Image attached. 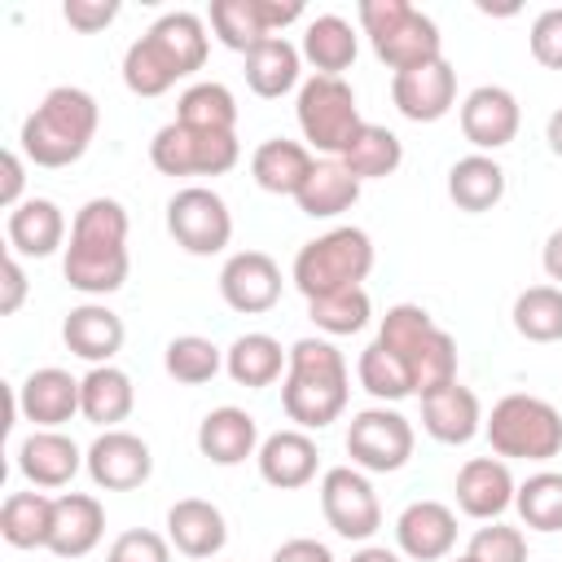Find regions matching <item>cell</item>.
Segmentation results:
<instances>
[{
  "mask_svg": "<svg viewBox=\"0 0 562 562\" xmlns=\"http://www.w3.org/2000/svg\"><path fill=\"white\" fill-rule=\"evenodd\" d=\"M351 395L347 360L329 338H299L281 378V408L299 430H325L342 417Z\"/></svg>",
  "mask_w": 562,
  "mask_h": 562,
  "instance_id": "1",
  "label": "cell"
},
{
  "mask_svg": "<svg viewBox=\"0 0 562 562\" xmlns=\"http://www.w3.org/2000/svg\"><path fill=\"white\" fill-rule=\"evenodd\" d=\"M97 123H101V110H97V97L83 92V88H53L22 123V154L35 162V167H70L88 154L92 136H97Z\"/></svg>",
  "mask_w": 562,
  "mask_h": 562,
  "instance_id": "2",
  "label": "cell"
},
{
  "mask_svg": "<svg viewBox=\"0 0 562 562\" xmlns=\"http://www.w3.org/2000/svg\"><path fill=\"white\" fill-rule=\"evenodd\" d=\"M356 18H360V31L369 35L378 61H386L395 75L443 57V35H439L435 18H426L408 0H360Z\"/></svg>",
  "mask_w": 562,
  "mask_h": 562,
  "instance_id": "3",
  "label": "cell"
},
{
  "mask_svg": "<svg viewBox=\"0 0 562 562\" xmlns=\"http://www.w3.org/2000/svg\"><path fill=\"white\" fill-rule=\"evenodd\" d=\"M369 272H373L369 233L342 224V228H329V233L299 246L290 281L299 285L303 299H321V294H334V290H356Z\"/></svg>",
  "mask_w": 562,
  "mask_h": 562,
  "instance_id": "4",
  "label": "cell"
},
{
  "mask_svg": "<svg viewBox=\"0 0 562 562\" xmlns=\"http://www.w3.org/2000/svg\"><path fill=\"white\" fill-rule=\"evenodd\" d=\"M483 430L501 461H553L562 452V413L527 391L496 400Z\"/></svg>",
  "mask_w": 562,
  "mask_h": 562,
  "instance_id": "5",
  "label": "cell"
},
{
  "mask_svg": "<svg viewBox=\"0 0 562 562\" xmlns=\"http://www.w3.org/2000/svg\"><path fill=\"white\" fill-rule=\"evenodd\" d=\"M294 114H299V127H303V140L329 158H342L347 145L356 140V132L364 127L360 119V105H356V92L347 79L338 75H312L299 83V101H294Z\"/></svg>",
  "mask_w": 562,
  "mask_h": 562,
  "instance_id": "6",
  "label": "cell"
},
{
  "mask_svg": "<svg viewBox=\"0 0 562 562\" xmlns=\"http://www.w3.org/2000/svg\"><path fill=\"white\" fill-rule=\"evenodd\" d=\"M241 158L237 132H193L184 123H162L149 140V162L162 176H224Z\"/></svg>",
  "mask_w": 562,
  "mask_h": 562,
  "instance_id": "7",
  "label": "cell"
},
{
  "mask_svg": "<svg viewBox=\"0 0 562 562\" xmlns=\"http://www.w3.org/2000/svg\"><path fill=\"white\" fill-rule=\"evenodd\" d=\"M413 422L386 404L378 408H360L351 422H347V457L356 470H369V474H395L408 465L413 457Z\"/></svg>",
  "mask_w": 562,
  "mask_h": 562,
  "instance_id": "8",
  "label": "cell"
},
{
  "mask_svg": "<svg viewBox=\"0 0 562 562\" xmlns=\"http://www.w3.org/2000/svg\"><path fill=\"white\" fill-rule=\"evenodd\" d=\"M167 233L189 255H220L233 241V211L206 184H184L167 202Z\"/></svg>",
  "mask_w": 562,
  "mask_h": 562,
  "instance_id": "9",
  "label": "cell"
},
{
  "mask_svg": "<svg viewBox=\"0 0 562 562\" xmlns=\"http://www.w3.org/2000/svg\"><path fill=\"white\" fill-rule=\"evenodd\" d=\"M321 514L342 540H369L382 527L378 492L356 465H334L321 474Z\"/></svg>",
  "mask_w": 562,
  "mask_h": 562,
  "instance_id": "10",
  "label": "cell"
},
{
  "mask_svg": "<svg viewBox=\"0 0 562 562\" xmlns=\"http://www.w3.org/2000/svg\"><path fill=\"white\" fill-rule=\"evenodd\" d=\"M83 470L101 492H132L154 474V452L132 430H101L83 452Z\"/></svg>",
  "mask_w": 562,
  "mask_h": 562,
  "instance_id": "11",
  "label": "cell"
},
{
  "mask_svg": "<svg viewBox=\"0 0 562 562\" xmlns=\"http://www.w3.org/2000/svg\"><path fill=\"white\" fill-rule=\"evenodd\" d=\"M220 299L241 312V316H259L272 312L281 299V268L272 255L263 250H237L224 259L220 268Z\"/></svg>",
  "mask_w": 562,
  "mask_h": 562,
  "instance_id": "12",
  "label": "cell"
},
{
  "mask_svg": "<svg viewBox=\"0 0 562 562\" xmlns=\"http://www.w3.org/2000/svg\"><path fill=\"white\" fill-rule=\"evenodd\" d=\"M518 123H522V110H518V97L501 83H479L474 92H465L461 101V136L487 154V149H505L514 136H518Z\"/></svg>",
  "mask_w": 562,
  "mask_h": 562,
  "instance_id": "13",
  "label": "cell"
},
{
  "mask_svg": "<svg viewBox=\"0 0 562 562\" xmlns=\"http://www.w3.org/2000/svg\"><path fill=\"white\" fill-rule=\"evenodd\" d=\"M391 101L413 123H439L457 105V70L443 57L417 70H400L391 75Z\"/></svg>",
  "mask_w": 562,
  "mask_h": 562,
  "instance_id": "14",
  "label": "cell"
},
{
  "mask_svg": "<svg viewBox=\"0 0 562 562\" xmlns=\"http://www.w3.org/2000/svg\"><path fill=\"white\" fill-rule=\"evenodd\" d=\"M395 544L413 562H443L457 544V514L443 501H413L395 518Z\"/></svg>",
  "mask_w": 562,
  "mask_h": 562,
  "instance_id": "15",
  "label": "cell"
},
{
  "mask_svg": "<svg viewBox=\"0 0 562 562\" xmlns=\"http://www.w3.org/2000/svg\"><path fill=\"white\" fill-rule=\"evenodd\" d=\"M514 492H518V483L501 457H470L457 470V509L465 518L496 522L514 505Z\"/></svg>",
  "mask_w": 562,
  "mask_h": 562,
  "instance_id": "16",
  "label": "cell"
},
{
  "mask_svg": "<svg viewBox=\"0 0 562 562\" xmlns=\"http://www.w3.org/2000/svg\"><path fill=\"white\" fill-rule=\"evenodd\" d=\"M259 479L277 492H294V487H307L316 479V465H321V452H316V439L307 430H272L259 452Z\"/></svg>",
  "mask_w": 562,
  "mask_h": 562,
  "instance_id": "17",
  "label": "cell"
},
{
  "mask_svg": "<svg viewBox=\"0 0 562 562\" xmlns=\"http://www.w3.org/2000/svg\"><path fill=\"white\" fill-rule=\"evenodd\" d=\"M105 536V509L97 496L88 492H61L53 496V536H48V553L57 558H88Z\"/></svg>",
  "mask_w": 562,
  "mask_h": 562,
  "instance_id": "18",
  "label": "cell"
},
{
  "mask_svg": "<svg viewBox=\"0 0 562 562\" xmlns=\"http://www.w3.org/2000/svg\"><path fill=\"white\" fill-rule=\"evenodd\" d=\"M18 413L35 430H57L61 422H70L79 413V378H70L57 364L26 373V382L18 386Z\"/></svg>",
  "mask_w": 562,
  "mask_h": 562,
  "instance_id": "19",
  "label": "cell"
},
{
  "mask_svg": "<svg viewBox=\"0 0 562 562\" xmlns=\"http://www.w3.org/2000/svg\"><path fill=\"white\" fill-rule=\"evenodd\" d=\"M259 422L237 404H220L198 422V452L211 465H241L259 452Z\"/></svg>",
  "mask_w": 562,
  "mask_h": 562,
  "instance_id": "20",
  "label": "cell"
},
{
  "mask_svg": "<svg viewBox=\"0 0 562 562\" xmlns=\"http://www.w3.org/2000/svg\"><path fill=\"white\" fill-rule=\"evenodd\" d=\"M167 540L176 544V553L211 562L228 544V522H224L220 505H211L202 496H184L167 509Z\"/></svg>",
  "mask_w": 562,
  "mask_h": 562,
  "instance_id": "21",
  "label": "cell"
},
{
  "mask_svg": "<svg viewBox=\"0 0 562 562\" xmlns=\"http://www.w3.org/2000/svg\"><path fill=\"white\" fill-rule=\"evenodd\" d=\"M123 338H127L123 316L110 312L105 303H79L61 321V342L88 364H110L123 351Z\"/></svg>",
  "mask_w": 562,
  "mask_h": 562,
  "instance_id": "22",
  "label": "cell"
},
{
  "mask_svg": "<svg viewBox=\"0 0 562 562\" xmlns=\"http://www.w3.org/2000/svg\"><path fill=\"white\" fill-rule=\"evenodd\" d=\"M83 465V452L61 430H31L18 443V474L31 487H66Z\"/></svg>",
  "mask_w": 562,
  "mask_h": 562,
  "instance_id": "23",
  "label": "cell"
},
{
  "mask_svg": "<svg viewBox=\"0 0 562 562\" xmlns=\"http://www.w3.org/2000/svg\"><path fill=\"white\" fill-rule=\"evenodd\" d=\"M422 426L430 439L439 443H470L479 430H483V404L470 386L452 382V386H439L430 395H422Z\"/></svg>",
  "mask_w": 562,
  "mask_h": 562,
  "instance_id": "24",
  "label": "cell"
},
{
  "mask_svg": "<svg viewBox=\"0 0 562 562\" xmlns=\"http://www.w3.org/2000/svg\"><path fill=\"white\" fill-rule=\"evenodd\" d=\"M145 40L162 53V61L176 70V79H184V75H193V70L206 66L211 35H206V22H202L198 13H189V9H171V13H162V18L145 31Z\"/></svg>",
  "mask_w": 562,
  "mask_h": 562,
  "instance_id": "25",
  "label": "cell"
},
{
  "mask_svg": "<svg viewBox=\"0 0 562 562\" xmlns=\"http://www.w3.org/2000/svg\"><path fill=\"white\" fill-rule=\"evenodd\" d=\"M316 158L307 145L299 140H285V136H272L263 140L255 154H250V176L263 193H277V198H299V189L307 184Z\"/></svg>",
  "mask_w": 562,
  "mask_h": 562,
  "instance_id": "26",
  "label": "cell"
},
{
  "mask_svg": "<svg viewBox=\"0 0 562 562\" xmlns=\"http://www.w3.org/2000/svg\"><path fill=\"white\" fill-rule=\"evenodd\" d=\"M132 404H136V386L119 364H92L79 378V413L92 426L119 430V422L132 417Z\"/></svg>",
  "mask_w": 562,
  "mask_h": 562,
  "instance_id": "27",
  "label": "cell"
},
{
  "mask_svg": "<svg viewBox=\"0 0 562 562\" xmlns=\"http://www.w3.org/2000/svg\"><path fill=\"white\" fill-rule=\"evenodd\" d=\"M66 241V215L53 198H26L9 211V250L26 259H48Z\"/></svg>",
  "mask_w": 562,
  "mask_h": 562,
  "instance_id": "28",
  "label": "cell"
},
{
  "mask_svg": "<svg viewBox=\"0 0 562 562\" xmlns=\"http://www.w3.org/2000/svg\"><path fill=\"white\" fill-rule=\"evenodd\" d=\"M448 198L457 211L483 215L505 198V167L492 154H465L448 167Z\"/></svg>",
  "mask_w": 562,
  "mask_h": 562,
  "instance_id": "29",
  "label": "cell"
},
{
  "mask_svg": "<svg viewBox=\"0 0 562 562\" xmlns=\"http://www.w3.org/2000/svg\"><path fill=\"white\" fill-rule=\"evenodd\" d=\"M127 246H66V259H61V272L70 281V290L79 294H114L123 281H127Z\"/></svg>",
  "mask_w": 562,
  "mask_h": 562,
  "instance_id": "30",
  "label": "cell"
},
{
  "mask_svg": "<svg viewBox=\"0 0 562 562\" xmlns=\"http://www.w3.org/2000/svg\"><path fill=\"white\" fill-rule=\"evenodd\" d=\"M312 66H316V75H338L342 79V70L356 61V53H360V35H356V26L347 22V18H338V13H321V18H312L307 26H303V48H299Z\"/></svg>",
  "mask_w": 562,
  "mask_h": 562,
  "instance_id": "31",
  "label": "cell"
},
{
  "mask_svg": "<svg viewBox=\"0 0 562 562\" xmlns=\"http://www.w3.org/2000/svg\"><path fill=\"white\" fill-rule=\"evenodd\" d=\"M285 364H290V351H281V342L272 334H241L228 351H224V369L237 386H250V391H263L272 386L277 378H285Z\"/></svg>",
  "mask_w": 562,
  "mask_h": 562,
  "instance_id": "32",
  "label": "cell"
},
{
  "mask_svg": "<svg viewBox=\"0 0 562 562\" xmlns=\"http://www.w3.org/2000/svg\"><path fill=\"white\" fill-rule=\"evenodd\" d=\"M299 66H303V53L285 35H272L259 48L246 53V83H250L255 97L277 101L299 83Z\"/></svg>",
  "mask_w": 562,
  "mask_h": 562,
  "instance_id": "33",
  "label": "cell"
},
{
  "mask_svg": "<svg viewBox=\"0 0 562 562\" xmlns=\"http://www.w3.org/2000/svg\"><path fill=\"white\" fill-rule=\"evenodd\" d=\"M356 198H360V180H356L338 158H321L294 202H299V211L312 215V220H334V215L351 211Z\"/></svg>",
  "mask_w": 562,
  "mask_h": 562,
  "instance_id": "34",
  "label": "cell"
},
{
  "mask_svg": "<svg viewBox=\"0 0 562 562\" xmlns=\"http://www.w3.org/2000/svg\"><path fill=\"white\" fill-rule=\"evenodd\" d=\"M0 536L13 549H48L53 536V496L44 492H13L0 505Z\"/></svg>",
  "mask_w": 562,
  "mask_h": 562,
  "instance_id": "35",
  "label": "cell"
},
{
  "mask_svg": "<svg viewBox=\"0 0 562 562\" xmlns=\"http://www.w3.org/2000/svg\"><path fill=\"white\" fill-rule=\"evenodd\" d=\"M176 123H184L193 132H233L237 127V101L215 79L189 83L180 92V101H176Z\"/></svg>",
  "mask_w": 562,
  "mask_h": 562,
  "instance_id": "36",
  "label": "cell"
},
{
  "mask_svg": "<svg viewBox=\"0 0 562 562\" xmlns=\"http://www.w3.org/2000/svg\"><path fill=\"white\" fill-rule=\"evenodd\" d=\"M338 162H342L356 180H382V176H391V171L404 162V145H400V136H395L391 127L364 123Z\"/></svg>",
  "mask_w": 562,
  "mask_h": 562,
  "instance_id": "37",
  "label": "cell"
},
{
  "mask_svg": "<svg viewBox=\"0 0 562 562\" xmlns=\"http://www.w3.org/2000/svg\"><path fill=\"white\" fill-rule=\"evenodd\" d=\"M404 364H408V373H413V395H417V400L430 395V391H439V386H452V382H457V342H452V334L435 325V329L404 356Z\"/></svg>",
  "mask_w": 562,
  "mask_h": 562,
  "instance_id": "38",
  "label": "cell"
},
{
  "mask_svg": "<svg viewBox=\"0 0 562 562\" xmlns=\"http://www.w3.org/2000/svg\"><path fill=\"white\" fill-rule=\"evenodd\" d=\"M356 378H360V386H364L373 400H382V404H395V400L413 395V373H408V364H404L391 347H382L378 338L360 351Z\"/></svg>",
  "mask_w": 562,
  "mask_h": 562,
  "instance_id": "39",
  "label": "cell"
},
{
  "mask_svg": "<svg viewBox=\"0 0 562 562\" xmlns=\"http://www.w3.org/2000/svg\"><path fill=\"white\" fill-rule=\"evenodd\" d=\"M70 246H127V211L114 198H88L70 220Z\"/></svg>",
  "mask_w": 562,
  "mask_h": 562,
  "instance_id": "40",
  "label": "cell"
},
{
  "mask_svg": "<svg viewBox=\"0 0 562 562\" xmlns=\"http://www.w3.org/2000/svg\"><path fill=\"white\" fill-rule=\"evenodd\" d=\"M307 316L321 334L329 338H342V334H360L373 316V303L364 294V285L356 290H334V294H321V299H307Z\"/></svg>",
  "mask_w": 562,
  "mask_h": 562,
  "instance_id": "41",
  "label": "cell"
},
{
  "mask_svg": "<svg viewBox=\"0 0 562 562\" xmlns=\"http://www.w3.org/2000/svg\"><path fill=\"white\" fill-rule=\"evenodd\" d=\"M162 369H167L180 386H202V382H211V378L224 369V351H220L211 338H202V334H180V338L167 342Z\"/></svg>",
  "mask_w": 562,
  "mask_h": 562,
  "instance_id": "42",
  "label": "cell"
},
{
  "mask_svg": "<svg viewBox=\"0 0 562 562\" xmlns=\"http://www.w3.org/2000/svg\"><path fill=\"white\" fill-rule=\"evenodd\" d=\"M514 329L527 342H558L562 338V290L531 285L514 299Z\"/></svg>",
  "mask_w": 562,
  "mask_h": 562,
  "instance_id": "43",
  "label": "cell"
},
{
  "mask_svg": "<svg viewBox=\"0 0 562 562\" xmlns=\"http://www.w3.org/2000/svg\"><path fill=\"white\" fill-rule=\"evenodd\" d=\"M514 509L531 531H562V474L540 470L514 492Z\"/></svg>",
  "mask_w": 562,
  "mask_h": 562,
  "instance_id": "44",
  "label": "cell"
},
{
  "mask_svg": "<svg viewBox=\"0 0 562 562\" xmlns=\"http://www.w3.org/2000/svg\"><path fill=\"white\" fill-rule=\"evenodd\" d=\"M211 31H215V40L224 44V48H233V53H250V48H259L263 40H272L268 31H263V18H259V9H255V0H215L211 4Z\"/></svg>",
  "mask_w": 562,
  "mask_h": 562,
  "instance_id": "45",
  "label": "cell"
},
{
  "mask_svg": "<svg viewBox=\"0 0 562 562\" xmlns=\"http://www.w3.org/2000/svg\"><path fill=\"white\" fill-rule=\"evenodd\" d=\"M123 83H127V92H136V97H162L171 83H176V70L162 61V53L140 35V40H132L127 44V53H123Z\"/></svg>",
  "mask_w": 562,
  "mask_h": 562,
  "instance_id": "46",
  "label": "cell"
},
{
  "mask_svg": "<svg viewBox=\"0 0 562 562\" xmlns=\"http://www.w3.org/2000/svg\"><path fill=\"white\" fill-rule=\"evenodd\" d=\"M430 329H435V321H430V312L422 303H395V307H386V316L378 325V342L391 347L404 360Z\"/></svg>",
  "mask_w": 562,
  "mask_h": 562,
  "instance_id": "47",
  "label": "cell"
},
{
  "mask_svg": "<svg viewBox=\"0 0 562 562\" xmlns=\"http://www.w3.org/2000/svg\"><path fill=\"white\" fill-rule=\"evenodd\" d=\"M474 562H527V536L518 527H505V522H487L470 536V549H465Z\"/></svg>",
  "mask_w": 562,
  "mask_h": 562,
  "instance_id": "48",
  "label": "cell"
},
{
  "mask_svg": "<svg viewBox=\"0 0 562 562\" xmlns=\"http://www.w3.org/2000/svg\"><path fill=\"white\" fill-rule=\"evenodd\" d=\"M105 562H171V540L149 527H132V531L114 536Z\"/></svg>",
  "mask_w": 562,
  "mask_h": 562,
  "instance_id": "49",
  "label": "cell"
},
{
  "mask_svg": "<svg viewBox=\"0 0 562 562\" xmlns=\"http://www.w3.org/2000/svg\"><path fill=\"white\" fill-rule=\"evenodd\" d=\"M531 57L549 70H562V9H544L536 22H531Z\"/></svg>",
  "mask_w": 562,
  "mask_h": 562,
  "instance_id": "50",
  "label": "cell"
},
{
  "mask_svg": "<svg viewBox=\"0 0 562 562\" xmlns=\"http://www.w3.org/2000/svg\"><path fill=\"white\" fill-rule=\"evenodd\" d=\"M61 18H66L75 31L97 35V31H105V26L119 18V0H66V4H61Z\"/></svg>",
  "mask_w": 562,
  "mask_h": 562,
  "instance_id": "51",
  "label": "cell"
},
{
  "mask_svg": "<svg viewBox=\"0 0 562 562\" xmlns=\"http://www.w3.org/2000/svg\"><path fill=\"white\" fill-rule=\"evenodd\" d=\"M0 272H4V281H0V285H4V294H0V316H13V312L26 303V272H22V263H18L13 250L4 255V268H0Z\"/></svg>",
  "mask_w": 562,
  "mask_h": 562,
  "instance_id": "52",
  "label": "cell"
},
{
  "mask_svg": "<svg viewBox=\"0 0 562 562\" xmlns=\"http://www.w3.org/2000/svg\"><path fill=\"white\" fill-rule=\"evenodd\" d=\"M22 158L26 154H18V149H4V158H0V167H4V184H0V206H22L26 198H22V184H26V167H22Z\"/></svg>",
  "mask_w": 562,
  "mask_h": 562,
  "instance_id": "53",
  "label": "cell"
},
{
  "mask_svg": "<svg viewBox=\"0 0 562 562\" xmlns=\"http://www.w3.org/2000/svg\"><path fill=\"white\" fill-rule=\"evenodd\" d=\"M272 562H334V553H329V544H321L312 536H294L272 553Z\"/></svg>",
  "mask_w": 562,
  "mask_h": 562,
  "instance_id": "54",
  "label": "cell"
},
{
  "mask_svg": "<svg viewBox=\"0 0 562 562\" xmlns=\"http://www.w3.org/2000/svg\"><path fill=\"white\" fill-rule=\"evenodd\" d=\"M255 9H259V18H263V31L268 35H281L290 22H299L303 18V4L299 0H255Z\"/></svg>",
  "mask_w": 562,
  "mask_h": 562,
  "instance_id": "55",
  "label": "cell"
},
{
  "mask_svg": "<svg viewBox=\"0 0 562 562\" xmlns=\"http://www.w3.org/2000/svg\"><path fill=\"white\" fill-rule=\"evenodd\" d=\"M540 263H544L549 281H562V228H553V233H549V241H544V255H540Z\"/></svg>",
  "mask_w": 562,
  "mask_h": 562,
  "instance_id": "56",
  "label": "cell"
},
{
  "mask_svg": "<svg viewBox=\"0 0 562 562\" xmlns=\"http://www.w3.org/2000/svg\"><path fill=\"white\" fill-rule=\"evenodd\" d=\"M351 562H400V553L386 544H364L360 553H351Z\"/></svg>",
  "mask_w": 562,
  "mask_h": 562,
  "instance_id": "57",
  "label": "cell"
},
{
  "mask_svg": "<svg viewBox=\"0 0 562 562\" xmlns=\"http://www.w3.org/2000/svg\"><path fill=\"white\" fill-rule=\"evenodd\" d=\"M544 140H549V149L562 158V105L549 114V123H544Z\"/></svg>",
  "mask_w": 562,
  "mask_h": 562,
  "instance_id": "58",
  "label": "cell"
},
{
  "mask_svg": "<svg viewBox=\"0 0 562 562\" xmlns=\"http://www.w3.org/2000/svg\"><path fill=\"white\" fill-rule=\"evenodd\" d=\"M448 562H474V558H470V553H461V558H448Z\"/></svg>",
  "mask_w": 562,
  "mask_h": 562,
  "instance_id": "59",
  "label": "cell"
}]
</instances>
